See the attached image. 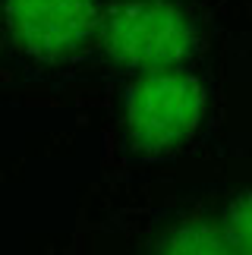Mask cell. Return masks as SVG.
<instances>
[{"label":"cell","mask_w":252,"mask_h":255,"mask_svg":"<svg viewBox=\"0 0 252 255\" xmlns=\"http://www.w3.org/2000/svg\"><path fill=\"white\" fill-rule=\"evenodd\" d=\"M192 25L167 0H123L104 19V47L142 73L173 70L192 51Z\"/></svg>","instance_id":"obj_2"},{"label":"cell","mask_w":252,"mask_h":255,"mask_svg":"<svg viewBox=\"0 0 252 255\" xmlns=\"http://www.w3.org/2000/svg\"><path fill=\"white\" fill-rule=\"evenodd\" d=\"M6 22L25 54L60 60L85 44L98 13L92 0H6Z\"/></svg>","instance_id":"obj_3"},{"label":"cell","mask_w":252,"mask_h":255,"mask_svg":"<svg viewBox=\"0 0 252 255\" xmlns=\"http://www.w3.org/2000/svg\"><path fill=\"white\" fill-rule=\"evenodd\" d=\"M205 117V88L177 70H154L126 92V132L142 151H170L196 135Z\"/></svg>","instance_id":"obj_1"},{"label":"cell","mask_w":252,"mask_h":255,"mask_svg":"<svg viewBox=\"0 0 252 255\" xmlns=\"http://www.w3.org/2000/svg\"><path fill=\"white\" fill-rule=\"evenodd\" d=\"M224 233L234 246V255H252V189L230 205Z\"/></svg>","instance_id":"obj_5"},{"label":"cell","mask_w":252,"mask_h":255,"mask_svg":"<svg viewBox=\"0 0 252 255\" xmlns=\"http://www.w3.org/2000/svg\"><path fill=\"white\" fill-rule=\"evenodd\" d=\"M151 255H234V246L218 224L183 221L158 240Z\"/></svg>","instance_id":"obj_4"}]
</instances>
